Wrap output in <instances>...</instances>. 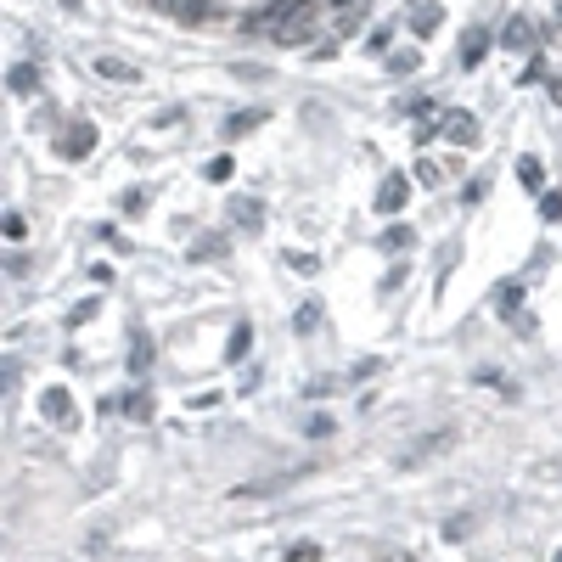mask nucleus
Here are the masks:
<instances>
[{"label":"nucleus","instance_id":"nucleus-1","mask_svg":"<svg viewBox=\"0 0 562 562\" xmlns=\"http://www.w3.org/2000/svg\"><path fill=\"white\" fill-rule=\"evenodd\" d=\"M271 28H276V40L299 46V40L310 35V0H276V12H271Z\"/></svg>","mask_w":562,"mask_h":562},{"label":"nucleus","instance_id":"nucleus-2","mask_svg":"<svg viewBox=\"0 0 562 562\" xmlns=\"http://www.w3.org/2000/svg\"><path fill=\"white\" fill-rule=\"evenodd\" d=\"M450 444H455V427H439V434H427V439H422L416 450H405V455H400V467H422V461H434V455H444Z\"/></svg>","mask_w":562,"mask_h":562},{"label":"nucleus","instance_id":"nucleus-3","mask_svg":"<svg viewBox=\"0 0 562 562\" xmlns=\"http://www.w3.org/2000/svg\"><path fill=\"white\" fill-rule=\"evenodd\" d=\"M90 152H96V124H85V118H79V124L62 129V158H74V163H79V158H90Z\"/></svg>","mask_w":562,"mask_h":562},{"label":"nucleus","instance_id":"nucleus-4","mask_svg":"<svg viewBox=\"0 0 562 562\" xmlns=\"http://www.w3.org/2000/svg\"><path fill=\"white\" fill-rule=\"evenodd\" d=\"M96 74H102V79H113V85H136V79H141V68H136V62H124V56H113V51H102V56H96Z\"/></svg>","mask_w":562,"mask_h":562},{"label":"nucleus","instance_id":"nucleus-5","mask_svg":"<svg viewBox=\"0 0 562 562\" xmlns=\"http://www.w3.org/2000/svg\"><path fill=\"white\" fill-rule=\"evenodd\" d=\"M405 197H411V180H405V175H388L383 191H377V209H383V214H400Z\"/></svg>","mask_w":562,"mask_h":562},{"label":"nucleus","instance_id":"nucleus-6","mask_svg":"<svg viewBox=\"0 0 562 562\" xmlns=\"http://www.w3.org/2000/svg\"><path fill=\"white\" fill-rule=\"evenodd\" d=\"M439 23H444V6H439V0H422V6H411V28H416V35H434Z\"/></svg>","mask_w":562,"mask_h":562},{"label":"nucleus","instance_id":"nucleus-7","mask_svg":"<svg viewBox=\"0 0 562 562\" xmlns=\"http://www.w3.org/2000/svg\"><path fill=\"white\" fill-rule=\"evenodd\" d=\"M444 136H450V141H461V147H473V141H478V118L450 113V118H444Z\"/></svg>","mask_w":562,"mask_h":562},{"label":"nucleus","instance_id":"nucleus-8","mask_svg":"<svg viewBox=\"0 0 562 562\" xmlns=\"http://www.w3.org/2000/svg\"><path fill=\"white\" fill-rule=\"evenodd\" d=\"M152 6H158V12H175V17H186V23H197V17L209 12V0H152Z\"/></svg>","mask_w":562,"mask_h":562},{"label":"nucleus","instance_id":"nucleus-9","mask_svg":"<svg viewBox=\"0 0 562 562\" xmlns=\"http://www.w3.org/2000/svg\"><path fill=\"white\" fill-rule=\"evenodd\" d=\"M46 416H51V422H74V400H68L62 388H51V393H46Z\"/></svg>","mask_w":562,"mask_h":562},{"label":"nucleus","instance_id":"nucleus-10","mask_svg":"<svg viewBox=\"0 0 562 562\" xmlns=\"http://www.w3.org/2000/svg\"><path fill=\"white\" fill-rule=\"evenodd\" d=\"M528 40H535V23H528V17H512V23H506V46H512V51H523Z\"/></svg>","mask_w":562,"mask_h":562},{"label":"nucleus","instance_id":"nucleus-11","mask_svg":"<svg viewBox=\"0 0 562 562\" xmlns=\"http://www.w3.org/2000/svg\"><path fill=\"white\" fill-rule=\"evenodd\" d=\"M6 85H12L17 96H35V85H40V79H35V68H28V62H17V68L6 74Z\"/></svg>","mask_w":562,"mask_h":562},{"label":"nucleus","instance_id":"nucleus-12","mask_svg":"<svg viewBox=\"0 0 562 562\" xmlns=\"http://www.w3.org/2000/svg\"><path fill=\"white\" fill-rule=\"evenodd\" d=\"M517 180H523L528 191H540V186H546V169H540V158H523V163H517Z\"/></svg>","mask_w":562,"mask_h":562},{"label":"nucleus","instance_id":"nucleus-13","mask_svg":"<svg viewBox=\"0 0 562 562\" xmlns=\"http://www.w3.org/2000/svg\"><path fill=\"white\" fill-rule=\"evenodd\" d=\"M383 248H388V253L411 248V225H393V230H383Z\"/></svg>","mask_w":562,"mask_h":562},{"label":"nucleus","instance_id":"nucleus-14","mask_svg":"<svg viewBox=\"0 0 562 562\" xmlns=\"http://www.w3.org/2000/svg\"><path fill=\"white\" fill-rule=\"evenodd\" d=\"M540 214H546L551 225L562 220V191H546V197H540Z\"/></svg>","mask_w":562,"mask_h":562},{"label":"nucleus","instance_id":"nucleus-15","mask_svg":"<svg viewBox=\"0 0 562 562\" xmlns=\"http://www.w3.org/2000/svg\"><path fill=\"white\" fill-rule=\"evenodd\" d=\"M253 124H264V113H237L225 129H230V136H242V129H253Z\"/></svg>","mask_w":562,"mask_h":562},{"label":"nucleus","instance_id":"nucleus-16","mask_svg":"<svg viewBox=\"0 0 562 562\" xmlns=\"http://www.w3.org/2000/svg\"><path fill=\"white\" fill-rule=\"evenodd\" d=\"M484 46H489L484 35H467V46H461V62H478V56H484Z\"/></svg>","mask_w":562,"mask_h":562},{"label":"nucleus","instance_id":"nucleus-17","mask_svg":"<svg viewBox=\"0 0 562 562\" xmlns=\"http://www.w3.org/2000/svg\"><path fill=\"white\" fill-rule=\"evenodd\" d=\"M248 338H253L248 326H237V332H230V360H237V354H248Z\"/></svg>","mask_w":562,"mask_h":562},{"label":"nucleus","instance_id":"nucleus-18","mask_svg":"<svg viewBox=\"0 0 562 562\" xmlns=\"http://www.w3.org/2000/svg\"><path fill=\"white\" fill-rule=\"evenodd\" d=\"M209 180H230V158H214V163H209Z\"/></svg>","mask_w":562,"mask_h":562},{"label":"nucleus","instance_id":"nucleus-19","mask_svg":"<svg viewBox=\"0 0 562 562\" xmlns=\"http://www.w3.org/2000/svg\"><path fill=\"white\" fill-rule=\"evenodd\" d=\"M551 102H557V107H562V79H557V85H551Z\"/></svg>","mask_w":562,"mask_h":562},{"label":"nucleus","instance_id":"nucleus-20","mask_svg":"<svg viewBox=\"0 0 562 562\" xmlns=\"http://www.w3.org/2000/svg\"><path fill=\"white\" fill-rule=\"evenodd\" d=\"M332 6H349V0H332Z\"/></svg>","mask_w":562,"mask_h":562},{"label":"nucleus","instance_id":"nucleus-21","mask_svg":"<svg viewBox=\"0 0 562 562\" xmlns=\"http://www.w3.org/2000/svg\"><path fill=\"white\" fill-rule=\"evenodd\" d=\"M393 562H405V557H393Z\"/></svg>","mask_w":562,"mask_h":562}]
</instances>
